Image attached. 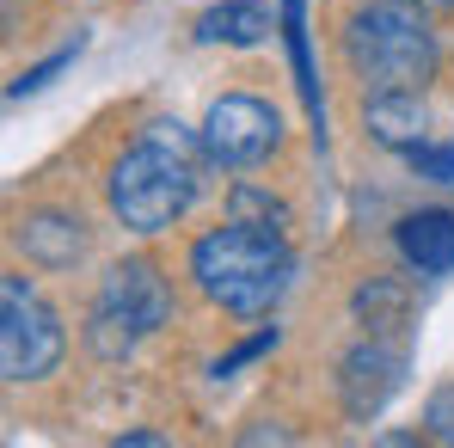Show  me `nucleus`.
<instances>
[{"label":"nucleus","mask_w":454,"mask_h":448,"mask_svg":"<svg viewBox=\"0 0 454 448\" xmlns=\"http://www.w3.org/2000/svg\"><path fill=\"white\" fill-rule=\"evenodd\" d=\"M405 387V350L399 344H356L350 357H344V369H338V393H344V412L356 418V424H369L380 418V405L393 399Z\"/></svg>","instance_id":"nucleus-7"},{"label":"nucleus","mask_w":454,"mask_h":448,"mask_svg":"<svg viewBox=\"0 0 454 448\" xmlns=\"http://www.w3.org/2000/svg\"><path fill=\"white\" fill-rule=\"evenodd\" d=\"M68 62H74V50H56L50 62H37L31 75H19V80H12V86H6V98H31V92H43V86H50V80L62 75Z\"/></svg>","instance_id":"nucleus-16"},{"label":"nucleus","mask_w":454,"mask_h":448,"mask_svg":"<svg viewBox=\"0 0 454 448\" xmlns=\"http://www.w3.org/2000/svg\"><path fill=\"white\" fill-rule=\"evenodd\" d=\"M62 350H68L62 319L37 301V289L25 277H6L0 283V374L6 381H43L62 363Z\"/></svg>","instance_id":"nucleus-5"},{"label":"nucleus","mask_w":454,"mask_h":448,"mask_svg":"<svg viewBox=\"0 0 454 448\" xmlns=\"http://www.w3.org/2000/svg\"><path fill=\"white\" fill-rule=\"evenodd\" d=\"M270 344H277V326H264V332H252V338H246V344H239V350H227L222 363H215V381H227V374L233 369H246V363H252V357H264V350H270Z\"/></svg>","instance_id":"nucleus-17"},{"label":"nucleus","mask_w":454,"mask_h":448,"mask_svg":"<svg viewBox=\"0 0 454 448\" xmlns=\"http://www.w3.org/2000/svg\"><path fill=\"white\" fill-rule=\"evenodd\" d=\"M172 319V289L148 258H123L105 271L98 283V307H92V344L105 357H123L136 338H148Z\"/></svg>","instance_id":"nucleus-4"},{"label":"nucleus","mask_w":454,"mask_h":448,"mask_svg":"<svg viewBox=\"0 0 454 448\" xmlns=\"http://www.w3.org/2000/svg\"><path fill=\"white\" fill-rule=\"evenodd\" d=\"M277 136H283V117L264 98H246V92L215 98L209 117H203V148L222 166H258V160H270Z\"/></svg>","instance_id":"nucleus-6"},{"label":"nucleus","mask_w":454,"mask_h":448,"mask_svg":"<svg viewBox=\"0 0 454 448\" xmlns=\"http://www.w3.org/2000/svg\"><path fill=\"white\" fill-rule=\"evenodd\" d=\"M197 197V148L178 123H148V136L111 166V209L136 233L172 227Z\"/></svg>","instance_id":"nucleus-1"},{"label":"nucleus","mask_w":454,"mask_h":448,"mask_svg":"<svg viewBox=\"0 0 454 448\" xmlns=\"http://www.w3.org/2000/svg\"><path fill=\"white\" fill-rule=\"evenodd\" d=\"M289 246L283 233H264V227L227 222L215 233H203L191 246V277L209 301H222L227 313H264L277 307V295L289 289Z\"/></svg>","instance_id":"nucleus-2"},{"label":"nucleus","mask_w":454,"mask_h":448,"mask_svg":"<svg viewBox=\"0 0 454 448\" xmlns=\"http://www.w3.org/2000/svg\"><path fill=\"white\" fill-rule=\"evenodd\" d=\"M405 160H411V172H418V178L454 185V148H430V142H418V148H405Z\"/></svg>","instance_id":"nucleus-15"},{"label":"nucleus","mask_w":454,"mask_h":448,"mask_svg":"<svg viewBox=\"0 0 454 448\" xmlns=\"http://www.w3.org/2000/svg\"><path fill=\"white\" fill-rule=\"evenodd\" d=\"M283 31H289V56H295V80H301L307 111L319 117V80H313V62H307V31H301V0H283Z\"/></svg>","instance_id":"nucleus-14"},{"label":"nucleus","mask_w":454,"mask_h":448,"mask_svg":"<svg viewBox=\"0 0 454 448\" xmlns=\"http://www.w3.org/2000/svg\"><path fill=\"white\" fill-rule=\"evenodd\" d=\"M356 313L369 319V332H393L405 319V289L399 283H369V289H356Z\"/></svg>","instance_id":"nucleus-13"},{"label":"nucleus","mask_w":454,"mask_h":448,"mask_svg":"<svg viewBox=\"0 0 454 448\" xmlns=\"http://www.w3.org/2000/svg\"><path fill=\"white\" fill-rule=\"evenodd\" d=\"M418 6H454V0H418Z\"/></svg>","instance_id":"nucleus-20"},{"label":"nucleus","mask_w":454,"mask_h":448,"mask_svg":"<svg viewBox=\"0 0 454 448\" xmlns=\"http://www.w3.org/2000/svg\"><path fill=\"white\" fill-rule=\"evenodd\" d=\"M399 252L418 277H449L454 271V216L449 209H418L399 222Z\"/></svg>","instance_id":"nucleus-8"},{"label":"nucleus","mask_w":454,"mask_h":448,"mask_svg":"<svg viewBox=\"0 0 454 448\" xmlns=\"http://www.w3.org/2000/svg\"><path fill=\"white\" fill-rule=\"evenodd\" d=\"M344 50H350V68L375 92H393V86L418 92L436 75V37L424 25L418 0H375V6H363L350 19V31H344Z\"/></svg>","instance_id":"nucleus-3"},{"label":"nucleus","mask_w":454,"mask_h":448,"mask_svg":"<svg viewBox=\"0 0 454 448\" xmlns=\"http://www.w3.org/2000/svg\"><path fill=\"white\" fill-rule=\"evenodd\" d=\"M197 37L203 43H239V50H252V43L270 37V12L258 0H222V6H209L197 19Z\"/></svg>","instance_id":"nucleus-11"},{"label":"nucleus","mask_w":454,"mask_h":448,"mask_svg":"<svg viewBox=\"0 0 454 448\" xmlns=\"http://www.w3.org/2000/svg\"><path fill=\"white\" fill-rule=\"evenodd\" d=\"M233 222H246V227H264V233H283L289 227V209L277 203V197H264L258 185H233Z\"/></svg>","instance_id":"nucleus-12"},{"label":"nucleus","mask_w":454,"mask_h":448,"mask_svg":"<svg viewBox=\"0 0 454 448\" xmlns=\"http://www.w3.org/2000/svg\"><path fill=\"white\" fill-rule=\"evenodd\" d=\"M430 436L454 443V387H449V393H436V405H430Z\"/></svg>","instance_id":"nucleus-18"},{"label":"nucleus","mask_w":454,"mask_h":448,"mask_svg":"<svg viewBox=\"0 0 454 448\" xmlns=\"http://www.w3.org/2000/svg\"><path fill=\"white\" fill-rule=\"evenodd\" d=\"M123 443H129V448H153L160 436H153V430H129V436H117V448H123Z\"/></svg>","instance_id":"nucleus-19"},{"label":"nucleus","mask_w":454,"mask_h":448,"mask_svg":"<svg viewBox=\"0 0 454 448\" xmlns=\"http://www.w3.org/2000/svg\"><path fill=\"white\" fill-rule=\"evenodd\" d=\"M369 136H375L380 148H418L424 142V130H430V111H424V98L411 92V86H393V92H375L369 98Z\"/></svg>","instance_id":"nucleus-9"},{"label":"nucleus","mask_w":454,"mask_h":448,"mask_svg":"<svg viewBox=\"0 0 454 448\" xmlns=\"http://www.w3.org/2000/svg\"><path fill=\"white\" fill-rule=\"evenodd\" d=\"M19 246H25V258H31V264H43V271H62V264H74V258H80L86 233H80L74 216H56V209H43V216H25V222H19Z\"/></svg>","instance_id":"nucleus-10"}]
</instances>
